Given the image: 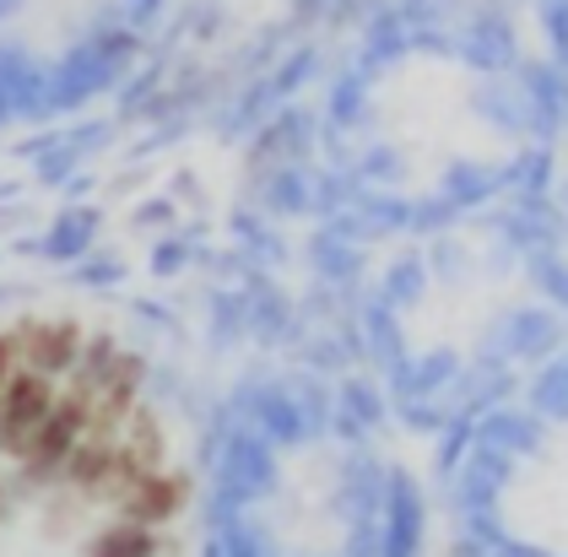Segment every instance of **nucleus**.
I'll return each mask as SVG.
<instances>
[{"mask_svg": "<svg viewBox=\"0 0 568 557\" xmlns=\"http://www.w3.org/2000/svg\"><path fill=\"white\" fill-rule=\"evenodd\" d=\"M49 406H54L49 374H39V368H17V374L0 385V444L22 455V449L33 444V433L44 428Z\"/></svg>", "mask_w": 568, "mask_h": 557, "instance_id": "obj_1", "label": "nucleus"}, {"mask_svg": "<svg viewBox=\"0 0 568 557\" xmlns=\"http://www.w3.org/2000/svg\"><path fill=\"white\" fill-rule=\"evenodd\" d=\"M88 423H92V401L82 395V389H77V395H65V401H54V406H49V417H44V428L33 433V444L22 449L28 472H54V466H65Z\"/></svg>", "mask_w": 568, "mask_h": 557, "instance_id": "obj_2", "label": "nucleus"}, {"mask_svg": "<svg viewBox=\"0 0 568 557\" xmlns=\"http://www.w3.org/2000/svg\"><path fill=\"white\" fill-rule=\"evenodd\" d=\"M82 352V331L77 325H28L22 331V357L39 374H65Z\"/></svg>", "mask_w": 568, "mask_h": 557, "instance_id": "obj_3", "label": "nucleus"}, {"mask_svg": "<svg viewBox=\"0 0 568 557\" xmlns=\"http://www.w3.org/2000/svg\"><path fill=\"white\" fill-rule=\"evenodd\" d=\"M179 504H184V482L179 476H141V482H131L125 487V509H131V519H141V525H158V519H174Z\"/></svg>", "mask_w": 568, "mask_h": 557, "instance_id": "obj_4", "label": "nucleus"}, {"mask_svg": "<svg viewBox=\"0 0 568 557\" xmlns=\"http://www.w3.org/2000/svg\"><path fill=\"white\" fill-rule=\"evenodd\" d=\"M65 472H71V482H77V487H109V482H114V472H120V449H109V444L71 449Z\"/></svg>", "mask_w": 568, "mask_h": 557, "instance_id": "obj_5", "label": "nucleus"}, {"mask_svg": "<svg viewBox=\"0 0 568 557\" xmlns=\"http://www.w3.org/2000/svg\"><path fill=\"white\" fill-rule=\"evenodd\" d=\"M152 553H158V541H152V530L141 519H125V525H114V530H103L92 541V557H152Z\"/></svg>", "mask_w": 568, "mask_h": 557, "instance_id": "obj_6", "label": "nucleus"}]
</instances>
